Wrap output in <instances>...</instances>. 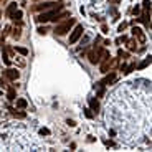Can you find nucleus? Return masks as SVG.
I'll list each match as a JSON object with an SVG mask.
<instances>
[{"instance_id":"obj_1","label":"nucleus","mask_w":152,"mask_h":152,"mask_svg":"<svg viewBox=\"0 0 152 152\" xmlns=\"http://www.w3.org/2000/svg\"><path fill=\"white\" fill-rule=\"evenodd\" d=\"M63 7H65V3H63V2H43V3L37 5L35 10H37V12H47V10H53V9L63 10Z\"/></svg>"},{"instance_id":"obj_2","label":"nucleus","mask_w":152,"mask_h":152,"mask_svg":"<svg viewBox=\"0 0 152 152\" xmlns=\"http://www.w3.org/2000/svg\"><path fill=\"white\" fill-rule=\"evenodd\" d=\"M61 10L60 9H53V10H48V12H43L37 17V22L38 23H47V22H53V18L56 17Z\"/></svg>"},{"instance_id":"obj_3","label":"nucleus","mask_w":152,"mask_h":152,"mask_svg":"<svg viewBox=\"0 0 152 152\" xmlns=\"http://www.w3.org/2000/svg\"><path fill=\"white\" fill-rule=\"evenodd\" d=\"M73 25H76V20L75 18H69V20H66V22H63L61 25H58L56 28H55V33L60 35V37H61V35H66L68 31L71 30Z\"/></svg>"},{"instance_id":"obj_4","label":"nucleus","mask_w":152,"mask_h":152,"mask_svg":"<svg viewBox=\"0 0 152 152\" xmlns=\"http://www.w3.org/2000/svg\"><path fill=\"white\" fill-rule=\"evenodd\" d=\"M83 25H75V30L71 31V35H69V45H75L76 41L81 38V35H83Z\"/></svg>"},{"instance_id":"obj_5","label":"nucleus","mask_w":152,"mask_h":152,"mask_svg":"<svg viewBox=\"0 0 152 152\" xmlns=\"http://www.w3.org/2000/svg\"><path fill=\"white\" fill-rule=\"evenodd\" d=\"M114 79H116V73H114V71H111L109 75L104 76V78H103V79L99 81V86H107V85H111Z\"/></svg>"},{"instance_id":"obj_6","label":"nucleus","mask_w":152,"mask_h":152,"mask_svg":"<svg viewBox=\"0 0 152 152\" xmlns=\"http://www.w3.org/2000/svg\"><path fill=\"white\" fill-rule=\"evenodd\" d=\"M116 63H117V60H106L104 63L101 65V71H103V73H107V69L113 68Z\"/></svg>"},{"instance_id":"obj_7","label":"nucleus","mask_w":152,"mask_h":152,"mask_svg":"<svg viewBox=\"0 0 152 152\" xmlns=\"http://www.w3.org/2000/svg\"><path fill=\"white\" fill-rule=\"evenodd\" d=\"M5 76L9 78L10 81H15V79H18L20 73L17 71V69H12V68H10V69H7V71H5Z\"/></svg>"},{"instance_id":"obj_8","label":"nucleus","mask_w":152,"mask_h":152,"mask_svg":"<svg viewBox=\"0 0 152 152\" xmlns=\"http://www.w3.org/2000/svg\"><path fill=\"white\" fill-rule=\"evenodd\" d=\"M132 35L139 38V41H142V43L145 41V35H144V31L139 28V27H134V28H132Z\"/></svg>"},{"instance_id":"obj_9","label":"nucleus","mask_w":152,"mask_h":152,"mask_svg":"<svg viewBox=\"0 0 152 152\" xmlns=\"http://www.w3.org/2000/svg\"><path fill=\"white\" fill-rule=\"evenodd\" d=\"M15 12H17V3H15V2H12L9 7H7V12H5V13H7V17H12Z\"/></svg>"},{"instance_id":"obj_10","label":"nucleus","mask_w":152,"mask_h":152,"mask_svg":"<svg viewBox=\"0 0 152 152\" xmlns=\"http://www.w3.org/2000/svg\"><path fill=\"white\" fill-rule=\"evenodd\" d=\"M89 107H91L94 113H98V111H99V103H98V99H96V98L89 99Z\"/></svg>"},{"instance_id":"obj_11","label":"nucleus","mask_w":152,"mask_h":152,"mask_svg":"<svg viewBox=\"0 0 152 152\" xmlns=\"http://www.w3.org/2000/svg\"><path fill=\"white\" fill-rule=\"evenodd\" d=\"M151 63H152V56H147L145 60H144V61H141V63L137 65V68H139V69H144L145 66H149Z\"/></svg>"},{"instance_id":"obj_12","label":"nucleus","mask_w":152,"mask_h":152,"mask_svg":"<svg viewBox=\"0 0 152 152\" xmlns=\"http://www.w3.org/2000/svg\"><path fill=\"white\" fill-rule=\"evenodd\" d=\"M15 51L20 53V55H23V56H27V55H28V50H27V48H23V47H15Z\"/></svg>"},{"instance_id":"obj_13","label":"nucleus","mask_w":152,"mask_h":152,"mask_svg":"<svg viewBox=\"0 0 152 152\" xmlns=\"http://www.w3.org/2000/svg\"><path fill=\"white\" fill-rule=\"evenodd\" d=\"M27 106H28V103H27L25 99H18V101H17V107H20V109H25Z\"/></svg>"},{"instance_id":"obj_14","label":"nucleus","mask_w":152,"mask_h":152,"mask_svg":"<svg viewBox=\"0 0 152 152\" xmlns=\"http://www.w3.org/2000/svg\"><path fill=\"white\" fill-rule=\"evenodd\" d=\"M136 47H137L136 40H129V41H127V48H129L131 51H134V50H136Z\"/></svg>"},{"instance_id":"obj_15","label":"nucleus","mask_w":152,"mask_h":152,"mask_svg":"<svg viewBox=\"0 0 152 152\" xmlns=\"http://www.w3.org/2000/svg\"><path fill=\"white\" fill-rule=\"evenodd\" d=\"M10 111H12V114H13V117H18V119H23V117L27 116L25 113H18V111H13V109H10Z\"/></svg>"},{"instance_id":"obj_16","label":"nucleus","mask_w":152,"mask_h":152,"mask_svg":"<svg viewBox=\"0 0 152 152\" xmlns=\"http://www.w3.org/2000/svg\"><path fill=\"white\" fill-rule=\"evenodd\" d=\"M15 96H17L15 89H9V93H7V98H9V101H13V99H15Z\"/></svg>"},{"instance_id":"obj_17","label":"nucleus","mask_w":152,"mask_h":152,"mask_svg":"<svg viewBox=\"0 0 152 152\" xmlns=\"http://www.w3.org/2000/svg\"><path fill=\"white\" fill-rule=\"evenodd\" d=\"M2 58H3V63L5 65H10V60H9V56H7V51L2 48Z\"/></svg>"},{"instance_id":"obj_18","label":"nucleus","mask_w":152,"mask_h":152,"mask_svg":"<svg viewBox=\"0 0 152 152\" xmlns=\"http://www.w3.org/2000/svg\"><path fill=\"white\" fill-rule=\"evenodd\" d=\"M10 18H13V20H20V18H22V12H20V10H17V12H15V13H13V15H12Z\"/></svg>"},{"instance_id":"obj_19","label":"nucleus","mask_w":152,"mask_h":152,"mask_svg":"<svg viewBox=\"0 0 152 152\" xmlns=\"http://www.w3.org/2000/svg\"><path fill=\"white\" fill-rule=\"evenodd\" d=\"M93 109H85V114H86V117L88 119H93V116H94V113H91Z\"/></svg>"},{"instance_id":"obj_20","label":"nucleus","mask_w":152,"mask_h":152,"mask_svg":"<svg viewBox=\"0 0 152 152\" xmlns=\"http://www.w3.org/2000/svg\"><path fill=\"white\" fill-rule=\"evenodd\" d=\"M126 28H127V23H126V22H123V23H121V25L117 27V31H121V33H123Z\"/></svg>"},{"instance_id":"obj_21","label":"nucleus","mask_w":152,"mask_h":152,"mask_svg":"<svg viewBox=\"0 0 152 152\" xmlns=\"http://www.w3.org/2000/svg\"><path fill=\"white\" fill-rule=\"evenodd\" d=\"M117 56L123 58V60H124V58H127V51H123V50H119V51H117Z\"/></svg>"},{"instance_id":"obj_22","label":"nucleus","mask_w":152,"mask_h":152,"mask_svg":"<svg viewBox=\"0 0 152 152\" xmlns=\"http://www.w3.org/2000/svg\"><path fill=\"white\" fill-rule=\"evenodd\" d=\"M134 68H136V65H129V66H127V69H126V71H124V75H129V73H131V71H134Z\"/></svg>"},{"instance_id":"obj_23","label":"nucleus","mask_w":152,"mask_h":152,"mask_svg":"<svg viewBox=\"0 0 152 152\" xmlns=\"http://www.w3.org/2000/svg\"><path fill=\"white\" fill-rule=\"evenodd\" d=\"M151 5H152V3L149 2V0H144V3H142L144 10H149V9H151Z\"/></svg>"},{"instance_id":"obj_24","label":"nucleus","mask_w":152,"mask_h":152,"mask_svg":"<svg viewBox=\"0 0 152 152\" xmlns=\"http://www.w3.org/2000/svg\"><path fill=\"white\" fill-rule=\"evenodd\" d=\"M103 94H104V86H99V91H98V98H101Z\"/></svg>"},{"instance_id":"obj_25","label":"nucleus","mask_w":152,"mask_h":152,"mask_svg":"<svg viewBox=\"0 0 152 152\" xmlns=\"http://www.w3.org/2000/svg\"><path fill=\"white\" fill-rule=\"evenodd\" d=\"M40 134H41V136H48V134H50V131H48L47 127H43V129H40Z\"/></svg>"},{"instance_id":"obj_26","label":"nucleus","mask_w":152,"mask_h":152,"mask_svg":"<svg viewBox=\"0 0 152 152\" xmlns=\"http://www.w3.org/2000/svg\"><path fill=\"white\" fill-rule=\"evenodd\" d=\"M139 12H141V7H139V5H136V7L132 9V13H134V15H137Z\"/></svg>"},{"instance_id":"obj_27","label":"nucleus","mask_w":152,"mask_h":152,"mask_svg":"<svg viewBox=\"0 0 152 152\" xmlns=\"http://www.w3.org/2000/svg\"><path fill=\"white\" fill-rule=\"evenodd\" d=\"M37 31H38V33H40V35H45V33H47V30L43 28V27H40V28H38Z\"/></svg>"},{"instance_id":"obj_28","label":"nucleus","mask_w":152,"mask_h":152,"mask_svg":"<svg viewBox=\"0 0 152 152\" xmlns=\"http://www.w3.org/2000/svg\"><path fill=\"white\" fill-rule=\"evenodd\" d=\"M68 126H69V127H75V126H76V123L73 121V119H68Z\"/></svg>"},{"instance_id":"obj_29","label":"nucleus","mask_w":152,"mask_h":152,"mask_svg":"<svg viewBox=\"0 0 152 152\" xmlns=\"http://www.w3.org/2000/svg\"><path fill=\"white\" fill-rule=\"evenodd\" d=\"M119 41H129V38L126 37V35H123V37L119 38Z\"/></svg>"},{"instance_id":"obj_30","label":"nucleus","mask_w":152,"mask_h":152,"mask_svg":"<svg viewBox=\"0 0 152 152\" xmlns=\"http://www.w3.org/2000/svg\"><path fill=\"white\" fill-rule=\"evenodd\" d=\"M101 31H103V33H107V27H106V25H103V27H101Z\"/></svg>"}]
</instances>
